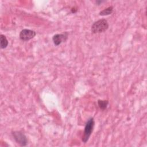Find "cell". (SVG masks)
I'll return each mask as SVG.
<instances>
[{
  "label": "cell",
  "instance_id": "obj_5",
  "mask_svg": "<svg viewBox=\"0 0 147 147\" xmlns=\"http://www.w3.org/2000/svg\"><path fill=\"white\" fill-rule=\"evenodd\" d=\"M68 38V33H64L63 34H56L52 37V41L54 44L56 46L59 45L63 42H65Z\"/></svg>",
  "mask_w": 147,
  "mask_h": 147
},
{
  "label": "cell",
  "instance_id": "obj_7",
  "mask_svg": "<svg viewBox=\"0 0 147 147\" xmlns=\"http://www.w3.org/2000/svg\"><path fill=\"white\" fill-rule=\"evenodd\" d=\"M113 7L109 6V7L103 9L101 11H100L99 14L100 16H107V15L111 14L113 13Z\"/></svg>",
  "mask_w": 147,
  "mask_h": 147
},
{
  "label": "cell",
  "instance_id": "obj_8",
  "mask_svg": "<svg viewBox=\"0 0 147 147\" xmlns=\"http://www.w3.org/2000/svg\"><path fill=\"white\" fill-rule=\"evenodd\" d=\"M109 104V101L107 100H98V105L99 108L103 110H105Z\"/></svg>",
  "mask_w": 147,
  "mask_h": 147
},
{
  "label": "cell",
  "instance_id": "obj_6",
  "mask_svg": "<svg viewBox=\"0 0 147 147\" xmlns=\"http://www.w3.org/2000/svg\"><path fill=\"white\" fill-rule=\"evenodd\" d=\"M8 40L6 36L3 34H1L0 36V44H1V48L5 49L8 45Z\"/></svg>",
  "mask_w": 147,
  "mask_h": 147
},
{
  "label": "cell",
  "instance_id": "obj_4",
  "mask_svg": "<svg viewBox=\"0 0 147 147\" xmlns=\"http://www.w3.org/2000/svg\"><path fill=\"white\" fill-rule=\"evenodd\" d=\"M36 34V33L35 31L30 29H24L20 32L19 37L21 40L26 41L34 38Z\"/></svg>",
  "mask_w": 147,
  "mask_h": 147
},
{
  "label": "cell",
  "instance_id": "obj_2",
  "mask_svg": "<svg viewBox=\"0 0 147 147\" xmlns=\"http://www.w3.org/2000/svg\"><path fill=\"white\" fill-rule=\"evenodd\" d=\"M94 125H95V122H94V118L92 117L89 118L88 120L86 123L83 136L82 137V141L84 143H86L88 141L89 138L93 131Z\"/></svg>",
  "mask_w": 147,
  "mask_h": 147
},
{
  "label": "cell",
  "instance_id": "obj_3",
  "mask_svg": "<svg viewBox=\"0 0 147 147\" xmlns=\"http://www.w3.org/2000/svg\"><path fill=\"white\" fill-rule=\"evenodd\" d=\"M14 139L21 146H25L28 144V140L25 135L21 131H14L12 132Z\"/></svg>",
  "mask_w": 147,
  "mask_h": 147
},
{
  "label": "cell",
  "instance_id": "obj_1",
  "mask_svg": "<svg viewBox=\"0 0 147 147\" xmlns=\"http://www.w3.org/2000/svg\"><path fill=\"white\" fill-rule=\"evenodd\" d=\"M109 28V23L105 19H100L94 22L91 26L92 33H100L106 31Z\"/></svg>",
  "mask_w": 147,
  "mask_h": 147
},
{
  "label": "cell",
  "instance_id": "obj_9",
  "mask_svg": "<svg viewBox=\"0 0 147 147\" xmlns=\"http://www.w3.org/2000/svg\"><path fill=\"white\" fill-rule=\"evenodd\" d=\"M105 1H96V3L98 4V5H99V3H102V2H104Z\"/></svg>",
  "mask_w": 147,
  "mask_h": 147
}]
</instances>
